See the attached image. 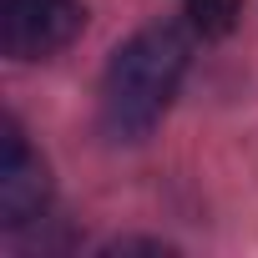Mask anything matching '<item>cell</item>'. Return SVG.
Masks as SVG:
<instances>
[{
    "mask_svg": "<svg viewBox=\"0 0 258 258\" xmlns=\"http://www.w3.org/2000/svg\"><path fill=\"white\" fill-rule=\"evenodd\" d=\"M238 0H187V21L198 36H228L238 26Z\"/></svg>",
    "mask_w": 258,
    "mask_h": 258,
    "instance_id": "4",
    "label": "cell"
},
{
    "mask_svg": "<svg viewBox=\"0 0 258 258\" xmlns=\"http://www.w3.org/2000/svg\"><path fill=\"white\" fill-rule=\"evenodd\" d=\"M187 36L177 26H147L126 41L101 81V121L121 142L147 137L172 106L182 76H187Z\"/></svg>",
    "mask_w": 258,
    "mask_h": 258,
    "instance_id": "1",
    "label": "cell"
},
{
    "mask_svg": "<svg viewBox=\"0 0 258 258\" xmlns=\"http://www.w3.org/2000/svg\"><path fill=\"white\" fill-rule=\"evenodd\" d=\"M51 203V177L46 162L26 147V132L16 121H6V157H0V223L6 228H26L36 218H46Z\"/></svg>",
    "mask_w": 258,
    "mask_h": 258,
    "instance_id": "3",
    "label": "cell"
},
{
    "mask_svg": "<svg viewBox=\"0 0 258 258\" xmlns=\"http://www.w3.org/2000/svg\"><path fill=\"white\" fill-rule=\"evenodd\" d=\"M86 26L81 0H0V46L11 61H46Z\"/></svg>",
    "mask_w": 258,
    "mask_h": 258,
    "instance_id": "2",
    "label": "cell"
}]
</instances>
